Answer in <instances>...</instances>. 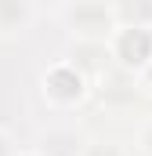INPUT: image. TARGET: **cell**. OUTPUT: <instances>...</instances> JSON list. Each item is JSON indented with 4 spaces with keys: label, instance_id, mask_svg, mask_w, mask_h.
Masks as SVG:
<instances>
[{
    "label": "cell",
    "instance_id": "cell-1",
    "mask_svg": "<svg viewBox=\"0 0 152 156\" xmlns=\"http://www.w3.org/2000/svg\"><path fill=\"white\" fill-rule=\"evenodd\" d=\"M102 69L105 62L94 66L69 47L43 58V66L33 76V94H36L43 120H87L91 102H94V76Z\"/></svg>",
    "mask_w": 152,
    "mask_h": 156
},
{
    "label": "cell",
    "instance_id": "cell-2",
    "mask_svg": "<svg viewBox=\"0 0 152 156\" xmlns=\"http://www.w3.org/2000/svg\"><path fill=\"white\" fill-rule=\"evenodd\" d=\"M43 29L69 51H102L116 33V4L109 0H76V4H47Z\"/></svg>",
    "mask_w": 152,
    "mask_h": 156
},
{
    "label": "cell",
    "instance_id": "cell-3",
    "mask_svg": "<svg viewBox=\"0 0 152 156\" xmlns=\"http://www.w3.org/2000/svg\"><path fill=\"white\" fill-rule=\"evenodd\" d=\"M105 66L123 76H138L152 62V22H119L116 18V33L102 47Z\"/></svg>",
    "mask_w": 152,
    "mask_h": 156
},
{
    "label": "cell",
    "instance_id": "cell-4",
    "mask_svg": "<svg viewBox=\"0 0 152 156\" xmlns=\"http://www.w3.org/2000/svg\"><path fill=\"white\" fill-rule=\"evenodd\" d=\"M43 18H47V4L0 0V47H18V44L43 37L47 33Z\"/></svg>",
    "mask_w": 152,
    "mask_h": 156
},
{
    "label": "cell",
    "instance_id": "cell-5",
    "mask_svg": "<svg viewBox=\"0 0 152 156\" xmlns=\"http://www.w3.org/2000/svg\"><path fill=\"white\" fill-rule=\"evenodd\" d=\"M76 156H134V145H130V131L119 127V123H87L83 131V142Z\"/></svg>",
    "mask_w": 152,
    "mask_h": 156
},
{
    "label": "cell",
    "instance_id": "cell-6",
    "mask_svg": "<svg viewBox=\"0 0 152 156\" xmlns=\"http://www.w3.org/2000/svg\"><path fill=\"white\" fill-rule=\"evenodd\" d=\"M130 131V145H134V156H152V105H145L138 120L127 127Z\"/></svg>",
    "mask_w": 152,
    "mask_h": 156
},
{
    "label": "cell",
    "instance_id": "cell-7",
    "mask_svg": "<svg viewBox=\"0 0 152 156\" xmlns=\"http://www.w3.org/2000/svg\"><path fill=\"white\" fill-rule=\"evenodd\" d=\"M22 145H26V134H22L7 116H0V156H18Z\"/></svg>",
    "mask_w": 152,
    "mask_h": 156
},
{
    "label": "cell",
    "instance_id": "cell-8",
    "mask_svg": "<svg viewBox=\"0 0 152 156\" xmlns=\"http://www.w3.org/2000/svg\"><path fill=\"white\" fill-rule=\"evenodd\" d=\"M134 91H138V98H141V105H152V62L134 76Z\"/></svg>",
    "mask_w": 152,
    "mask_h": 156
},
{
    "label": "cell",
    "instance_id": "cell-9",
    "mask_svg": "<svg viewBox=\"0 0 152 156\" xmlns=\"http://www.w3.org/2000/svg\"><path fill=\"white\" fill-rule=\"evenodd\" d=\"M18 156H36V153H33V149H29V145H22V153H18Z\"/></svg>",
    "mask_w": 152,
    "mask_h": 156
}]
</instances>
